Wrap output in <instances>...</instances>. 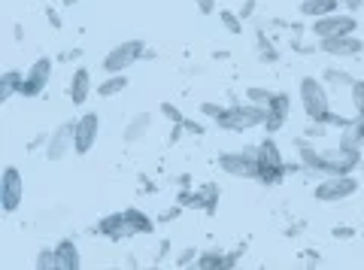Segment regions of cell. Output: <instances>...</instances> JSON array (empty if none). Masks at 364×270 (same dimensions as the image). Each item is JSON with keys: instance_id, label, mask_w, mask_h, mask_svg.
Instances as JSON below:
<instances>
[{"instance_id": "7402d4cb", "label": "cell", "mask_w": 364, "mask_h": 270, "mask_svg": "<svg viewBox=\"0 0 364 270\" xmlns=\"http://www.w3.org/2000/svg\"><path fill=\"white\" fill-rule=\"evenodd\" d=\"M21 80H25V73H18V70H6L0 76V104H6L9 97L21 92Z\"/></svg>"}, {"instance_id": "5b68a950", "label": "cell", "mask_w": 364, "mask_h": 270, "mask_svg": "<svg viewBox=\"0 0 364 270\" xmlns=\"http://www.w3.org/2000/svg\"><path fill=\"white\" fill-rule=\"evenodd\" d=\"M140 58H146V43H143V40H124V43L112 46V49L104 55L100 67H104L107 73H124L128 67H134Z\"/></svg>"}, {"instance_id": "ee69618b", "label": "cell", "mask_w": 364, "mask_h": 270, "mask_svg": "<svg viewBox=\"0 0 364 270\" xmlns=\"http://www.w3.org/2000/svg\"><path fill=\"white\" fill-rule=\"evenodd\" d=\"M73 4H79V0H64V6H73Z\"/></svg>"}, {"instance_id": "4dcf8cb0", "label": "cell", "mask_w": 364, "mask_h": 270, "mask_svg": "<svg viewBox=\"0 0 364 270\" xmlns=\"http://www.w3.org/2000/svg\"><path fill=\"white\" fill-rule=\"evenodd\" d=\"M161 116H164L167 122H173V125H182V122H186V116L179 112L176 104H161Z\"/></svg>"}, {"instance_id": "8fae6325", "label": "cell", "mask_w": 364, "mask_h": 270, "mask_svg": "<svg viewBox=\"0 0 364 270\" xmlns=\"http://www.w3.org/2000/svg\"><path fill=\"white\" fill-rule=\"evenodd\" d=\"M73 140H76V119L70 122H61L49 137H46V146H43V158L46 161H61L67 152L73 149Z\"/></svg>"}, {"instance_id": "603a6c76", "label": "cell", "mask_w": 364, "mask_h": 270, "mask_svg": "<svg viewBox=\"0 0 364 270\" xmlns=\"http://www.w3.org/2000/svg\"><path fill=\"white\" fill-rule=\"evenodd\" d=\"M322 82L334 85V88H349L352 82H355V76H352L349 70H343V67H325V70H322Z\"/></svg>"}, {"instance_id": "d6a6232c", "label": "cell", "mask_w": 364, "mask_h": 270, "mask_svg": "<svg viewBox=\"0 0 364 270\" xmlns=\"http://www.w3.org/2000/svg\"><path fill=\"white\" fill-rule=\"evenodd\" d=\"M195 6L200 16H213L215 9H219V0H195Z\"/></svg>"}, {"instance_id": "30bf717a", "label": "cell", "mask_w": 364, "mask_h": 270, "mask_svg": "<svg viewBox=\"0 0 364 270\" xmlns=\"http://www.w3.org/2000/svg\"><path fill=\"white\" fill-rule=\"evenodd\" d=\"M55 73V61L49 55H43V58L33 61L28 70H25V80H21V97H40L46 88H49V80Z\"/></svg>"}, {"instance_id": "e575fe53", "label": "cell", "mask_w": 364, "mask_h": 270, "mask_svg": "<svg viewBox=\"0 0 364 270\" xmlns=\"http://www.w3.org/2000/svg\"><path fill=\"white\" fill-rule=\"evenodd\" d=\"M182 125H186V134H195V137H203V125H200V122H195V119H186V122H182Z\"/></svg>"}, {"instance_id": "ab89813d", "label": "cell", "mask_w": 364, "mask_h": 270, "mask_svg": "<svg viewBox=\"0 0 364 270\" xmlns=\"http://www.w3.org/2000/svg\"><path fill=\"white\" fill-rule=\"evenodd\" d=\"M240 258H243V249H234L231 255H225V267H234Z\"/></svg>"}, {"instance_id": "3957f363", "label": "cell", "mask_w": 364, "mask_h": 270, "mask_svg": "<svg viewBox=\"0 0 364 270\" xmlns=\"http://www.w3.org/2000/svg\"><path fill=\"white\" fill-rule=\"evenodd\" d=\"M282 176H289V164L282 161L279 146L273 143V137L267 134V137L258 143V183L277 185V183H282Z\"/></svg>"}, {"instance_id": "9c48e42d", "label": "cell", "mask_w": 364, "mask_h": 270, "mask_svg": "<svg viewBox=\"0 0 364 270\" xmlns=\"http://www.w3.org/2000/svg\"><path fill=\"white\" fill-rule=\"evenodd\" d=\"M361 164V149H349V146H337V149L322 152V176H343L355 173Z\"/></svg>"}, {"instance_id": "ffe728a7", "label": "cell", "mask_w": 364, "mask_h": 270, "mask_svg": "<svg viewBox=\"0 0 364 270\" xmlns=\"http://www.w3.org/2000/svg\"><path fill=\"white\" fill-rule=\"evenodd\" d=\"M124 222H128L131 237H136V234H152V231H155V219H149L143 210H136V207L124 210Z\"/></svg>"}, {"instance_id": "d590c367", "label": "cell", "mask_w": 364, "mask_h": 270, "mask_svg": "<svg viewBox=\"0 0 364 270\" xmlns=\"http://www.w3.org/2000/svg\"><path fill=\"white\" fill-rule=\"evenodd\" d=\"M170 255V240H161V246H158V255H155V264H164Z\"/></svg>"}, {"instance_id": "cb8c5ba5", "label": "cell", "mask_w": 364, "mask_h": 270, "mask_svg": "<svg viewBox=\"0 0 364 270\" xmlns=\"http://www.w3.org/2000/svg\"><path fill=\"white\" fill-rule=\"evenodd\" d=\"M195 267H200V270L225 267V252H222V249H207V252H200L198 261H195Z\"/></svg>"}, {"instance_id": "d6986e66", "label": "cell", "mask_w": 364, "mask_h": 270, "mask_svg": "<svg viewBox=\"0 0 364 270\" xmlns=\"http://www.w3.org/2000/svg\"><path fill=\"white\" fill-rule=\"evenodd\" d=\"M340 0H304V4L298 6L304 18H322V16H331V13H340Z\"/></svg>"}, {"instance_id": "83f0119b", "label": "cell", "mask_w": 364, "mask_h": 270, "mask_svg": "<svg viewBox=\"0 0 364 270\" xmlns=\"http://www.w3.org/2000/svg\"><path fill=\"white\" fill-rule=\"evenodd\" d=\"M258 61H261V64H277V61H279L277 49H273L270 43H267L264 37H261V33H258Z\"/></svg>"}, {"instance_id": "1f68e13d", "label": "cell", "mask_w": 364, "mask_h": 270, "mask_svg": "<svg viewBox=\"0 0 364 270\" xmlns=\"http://www.w3.org/2000/svg\"><path fill=\"white\" fill-rule=\"evenodd\" d=\"M200 112H203V116H210V119L215 122V119H219L222 112H225V107H222V104H213V100H203V104H200Z\"/></svg>"}, {"instance_id": "74e56055", "label": "cell", "mask_w": 364, "mask_h": 270, "mask_svg": "<svg viewBox=\"0 0 364 270\" xmlns=\"http://www.w3.org/2000/svg\"><path fill=\"white\" fill-rule=\"evenodd\" d=\"M352 131H355V137H358L361 146H364V116H355V125H352Z\"/></svg>"}, {"instance_id": "f1b7e54d", "label": "cell", "mask_w": 364, "mask_h": 270, "mask_svg": "<svg viewBox=\"0 0 364 270\" xmlns=\"http://www.w3.org/2000/svg\"><path fill=\"white\" fill-rule=\"evenodd\" d=\"M352 94V107H355V116H364V80H355L349 85Z\"/></svg>"}, {"instance_id": "5bb4252c", "label": "cell", "mask_w": 364, "mask_h": 270, "mask_svg": "<svg viewBox=\"0 0 364 270\" xmlns=\"http://www.w3.org/2000/svg\"><path fill=\"white\" fill-rule=\"evenodd\" d=\"M289 116H291V97L286 92H277V94H273V100L267 104V116H264V125H261V128H264L273 137L277 131L286 128Z\"/></svg>"}, {"instance_id": "9a60e30c", "label": "cell", "mask_w": 364, "mask_h": 270, "mask_svg": "<svg viewBox=\"0 0 364 270\" xmlns=\"http://www.w3.org/2000/svg\"><path fill=\"white\" fill-rule=\"evenodd\" d=\"M91 92H95V85H91V70L88 67H76L73 76H70V85H67V94H70L73 107H82L91 97Z\"/></svg>"}, {"instance_id": "60d3db41", "label": "cell", "mask_w": 364, "mask_h": 270, "mask_svg": "<svg viewBox=\"0 0 364 270\" xmlns=\"http://www.w3.org/2000/svg\"><path fill=\"white\" fill-rule=\"evenodd\" d=\"M64 58H67V61H79V58H82V49H73V52H67Z\"/></svg>"}, {"instance_id": "d4e9b609", "label": "cell", "mask_w": 364, "mask_h": 270, "mask_svg": "<svg viewBox=\"0 0 364 270\" xmlns=\"http://www.w3.org/2000/svg\"><path fill=\"white\" fill-rule=\"evenodd\" d=\"M33 267L37 270H55L58 267V252H55V246H43V249L37 252V258H33Z\"/></svg>"}, {"instance_id": "484cf974", "label": "cell", "mask_w": 364, "mask_h": 270, "mask_svg": "<svg viewBox=\"0 0 364 270\" xmlns=\"http://www.w3.org/2000/svg\"><path fill=\"white\" fill-rule=\"evenodd\" d=\"M219 21H222V28L231 33V37L243 33V18H240V13H231V9H219Z\"/></svg>"}, {"instance_id": "277c9868", "label": "cell", "mask_w": 364, "mask_h": 270, "mask_svg": "<svg viewBox=\"0 0 364 270\" xmlns=\"http://www.w3.org/2000/svg\"><path fill=\"white\" fill-rule=\"evenodd\" d=\"M219 171H225L234 179H258V146L222 152L219 155Z\"/></svg>"}, {"instance_id": "44dd1931", "label": "cell", "mask_w": 364, "mask_h": 270, "mask_svg": "<svg viewBox=\"0 0 364 270\" xmlns=\"http://www.w3.org/2000/svg\"><path fill=\"white\" fill-rule=\"evenodd\" d=\"M128 85H131V80H128L124 73H107V80L97 82V97H116V94H122Z\"/></svg>"}, {"instance_id": "8992f818", "label": "cell", "mask_w": 364, "mask_h": 270, "mask_svg": "<svg viewBox=\"0 0 364 270\" xmlns=\"http://www.w3.org/2000/svg\"><path fill=\"white\" fill-rule=\"evenodd\" d=\"M358 191V179L352 173H343V176H325L322 183L313 188V198L318 204H340V200L352 198Z\"/></svg>"}, {"instance_id": "2e32d148", "label": "cell", "mask_w": 364, "mask_h": 270, "mask_svg": "<svg viewBox=\"0 0 364 270\" xmlns=\"http://www.w3.org/2000/svg\"><path fill=\"white\" fill-rule=\"evenodd\" d=\"M100 237H107V240H124V237H131V231H128V222H124V210L122 212H109V216H104L97 222V228H95Z\"/></svg>"}, {"instance_id": "4316f807", "label": "cell", "mask_w": 364, "mask_h": 270, "mask_svg": "<svg viewBox=\"0 0 364 270\" xmlns=\"http://www.w3.org/2000/svg\"><path fill=\"white\" fill-rule=\"evenodd\" d=\"M273 94L277 92H270V88H264V85H249L246 88V100L249 104H258V107H267L273 100Z\"/></svg>"}, {"instance_id": "7bdbcfd3", "label": "cell", "mask_w": 364, "mask_h": 270, "mask_svg": "<svg viewBox=\"0 0 364 270\" xmlns=\"http://www.w3.org/2000/svg\"><path fill=\"white\" fill-rule=\"evenodd\" d=\"M46 16H49V21H52L55 28H61V18H58V13H52V9H49V13H46Z\"/></svg>"}, {"instance_id": "7c38bea8", "label": "cell", "mask_w": 364, "mask_h": 270, "mask_svg": "<svg viewBox=\"0 0 364 270\" xmlns=\"http://www.w3.org/2000/svg\"><path fill=\"white\" fill-rule=\"evenodd\" d=\"M97 134H100V116L97 112H82L76 119V140H73V152L76 155H88L97 143Z\"/></svg>"}, {"instance_id": "52a82bcc", "label": "cell", "mask_w": 364, "mask_h": 270, "mask_svg": "<svg viewBox=\"0 0 364 270\" xmlns=\"http://www.w3.org/2000/svg\"><path fill=\"white\" fill-rule=\"evenodd\" d=\"M355 31H358L355 13H331V16L310 21V33L316 40H331V37H343V33H355Z\"/></svg>"}, {"instance_id": "7a4b0ae2", "label": "cell", "mask_w": 364, "mask_h": 270, "mask_svg": "<svg viewBox=\"0 0 364 270\" xmlns=\"http://www.w3.org/2000/svg\"><path fill=\"white\" fill-rule=\"evenodd\" d=\"M298 94H301V107L306 112V119L310 122H322L328 119V112H331V97H328V88L322 80H316V76H304L301 85H298Z\"/></svg>"}, {"instance_id": "8d00e7d4", "label": "cell", "mask_w": 364, "mask_h": 270, "mask_svg": "<svg viewBox=\"0 0 364 270\" xmlns=\"http://www.w3.org/2000/svg\"><path fill=\"white\" fill-rule=\"evenodd\" d=\"M343 4L346 13H358V9H364V0H340Z\"/></svg>"}, {"instance_id": "836d02e7", "label": "cell", "mask_w": 364, "mask_h": 270, "mask_svg": "<svg viewBox=\"0 0 364 270\" xmlns=\"http://www.w3.org/2000/svg\"><path fill=\"white\" fill-rule=\"evenodd\" d=\"M352 234H355V231L346 228V225H337V228H331V237H334V240H349Z\"/></svg>"}, {"instance_id": "f546056e", "label": "cell", "mask_w": 364, "mask_h": 270, "mask_svg": "<svg viewBox=\"0 0 364 270\" xmlns=\"http://www.w3.org/2000/svg\"><path fill=\"white\" fill-rule=\"evenodd\" d=\"M198 255H200V249H195V246H186V249H179V255H176V267L195 264V261H198Z\"/></svg>"}, {"instance_id": "f35d334b", "label": "cell", "mask_w": 364, "mask_h": 270, "mask_svg": "<svg viewBox=\"0 0 364 270\" xmlns=\"http://www.w3.org/2000/svg\"><path fill=\"white\" fill-rule=\"evenodd\" d=\"M255 13V0H243V6H240V18H249Z\"/></svg>"}, {"instance_id": "6da1fadb", "label": "cell", "mask_w": 364, "mask_h": 270, "mask_svg": "<svg viewBox=\"0 0 364 270\" xmlns=\"http://www.w3.org/2000/svg\"><path fill=\"white\" fill-rule=\"evenodd\" d=\"M264 116H267V107H258V104H234V107H225V112L215 119V128L228 131V134H243V131H252L264 125Z\"/></svg>"}, {"instance_id": "4fadbf2b", "label": "cell", "mask_w": 364, "mask_h": 270, "mask_svg": "<svg viewBox=\"0 0 364 270\" xmlns=\"http://www.w3.org/2000/svg\"><path fill=\"white\" fill-rule=\"evenodd\" d=\"M318 52H325L328 58H358V55H364V40L355 37V33L318 40Z\"/></svg>"}, {"instance_id": "e0dca14e", "label": "cell", "mask_w": 364, "mask_h": 270, "mask_svg": "<svg viewBox=\"0 0 364 270\" xmlns=\"http://www.w3.org/2000/svg\"><path fill=\"white\" fill-rule=\"evenodd\" d=\"M149 128H152V116H149V112H136V116L128 119V125H124L122 140L124 143H140L146 134H149Z\"/></svg>"}, {"instance_id": "ba28073f", "label": "cell", "mask_w": 364, "mask_h": 270, "mask_svg": "<svg viewBox=\"0 0 364 270\" xmlns=\"http://www.w3.org/2000/svg\"><path fill=\"white\" fill-rule=\"evenodd\" d=\"M21 200H25V176H21L18 167L6 164L4 173H0V207L9 216L21 207Z\"/></svg>"}, {"instance_id": "b9f144b4", "label": "cell", "mask_w": 364, "mask_h": 270, "mask_svg": "<svg viewBox=\"0 0 364 270\" xmlns=\"http://www.w3.org/2000/svg\"><path fill=\"white\" fill-rule=\"evenodd\" d=\"M176 216H179V207L176 210H167L164 216H161V222H170V219H176Z\"/></svg>"}, {"instance_id": "ac0fdd59", "label": "cell", "mask_w": 364, "mask_h": 270, "mask_svg": "<svg viewBox=\"0 0 364 270\" xmlns=\"http://www.w3.org/2000/svg\"><path fill=\"white\" fill-rule=\"evenodd\" d=\"M55 252H58V270H79V264H82L79 246L70 237H64L58 246H55Z\"/></svg>"}]
</instances>
